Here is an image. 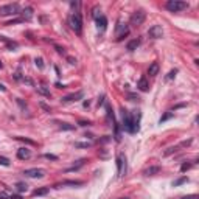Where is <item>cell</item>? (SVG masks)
<instances>
[{"instance_id":"28","label":"cell","mask_w":199,"mask_h":199,"mask_svg":"<svg viewBox=\"0 0 199 199\" xmlns=\"http://www.w3.org/2000/svg\"><path fill=\"white\" fill-rule=\"evenodd\" d=\"M0 165H3V167H10V160H8L6 157H2V156H0Z\"/></svg>"},{"instance_id":"43","label":"cell","mask_w":199,"mask_h":199,"mask_svg":"<svg viewBox=\"0 0 199 199\" xmlns=\"http://www.w3.org/2000/svg\"><path fill=\"white\" fill-rule=\"evenodd\" d=\"M10 199H22V196L20 194H13V196H10Z\"/></svg>"},{"instance_id":"21","label":"cell","mask_w":199,"mask_h":199,"mask_svg":"<svg viewBox=\"0 0 199 199\" xmlns=\"http://www.w3.org/2000/svg\"><path fill=\"white\" fill-rule=\"evenodd\" d=\"M59 128H61L62 131H73V129H75V124H70V123H61Z\"/></svg>"},{"instance_id":"42","label":"cell","mask_w":199,"mask_h":199,"mask_svg":"<svg viewBox=\"0 0 199 199\" xmlns=\"http://www.w3.org/2000/svg\"><path fill=\"white\" fill-rule=\"evenodd\" d=\"M56 51L59 53V55H64V48H61V47H58V45H56Z\"/></svg>"},{"instance_id":"23","label":"cell","mask_w":199,"mask_h":199,"mask_svg":"<svg viewBox=\"0 0 199 199\" xmlns=\"http://www.w3.org/2000/svg\"><path fill=\"white\" fill-rule=\"evenodd\" d=\"M16 190H17L19 193H23V191H26V184H23V182L16 184Z\"/></svg>"},{"instance_id":"14","label":"cell","mask_w":199,"mask_h":199,"mask_svg":"<svg viewBox=\"0 0 199 199\" xmlns=\"http://www.w3.org/2000/svg\"><path fill=\"white\" fill-rule=\"evenodd\" d=\"M159 64H157V62H152V64L149 66V69H148V75L149 76H156L157 73H159Z\"/></svg>"},{"instance_id":"31","label":"cell","mask_w":199,"mask_h":199,"mask_svg":"<svg viewBox=\"0 0 199 199\" xmlns=\"http://www.w3.org/2000/svg\"><path fill=\"white\" fill-rule=\"evenodd\" d=\"M128 98L131 100V101H139V100H140V96L135 95V93H128Z\"/></svg>"},{"instance_id":"33","label":"cell","mask_w":199,"mask_h":199,"mask_svg":"<svg viewBox=\"0 0 199 199\" xmlns=\"http://www.w3.org/2000/svg\"><path fill=\"white\" fill-rule=\"evenodd\" d=\"M128 34H129V30H128V31H124V33H121L120 36H117V41H123V38H126Z\"/></svg>"},{"instance_id":"35","label":"cell","mask_w":199,"mask_h":199,"mask_svg":"<svg viewBox=\"0 0 199 199\" xmlns=\"http://www.w3.org/2000/svg\"><path fill=\"white\" fill-rule=\"evenodd\" d=\"M19 22H23V19H14V20H10V22H6L5 25H14V23H19Z\"/></svg>"},{"instance_id":"16","label":"cell","mask_w":199,"mask_h":199,"mask_svg":"<svg viewBox=\"0 0 199 199\" xmlns=\"http://www.w3.org/2000/svg\"><path fill=\"white\" fill-rule=\"evenodd\" d=\"M157 173H160V167H149L148 170L143 171L145 176H154V174H157Z\"/></svg>"},{"instance_id":"19","label":"cell","mask_w":199,"mask_h":199,"mask_svg":"<svg viewBox=\"0 0 199 199\" xmlns=\"http://www.w3.org/2000/svg\"><path fill=\"white\" fill-rule=\"evenodd\" d=\"M48 193V188L45 187V188H36L34 191H33V196H44V194H47Z\"/></svg>"},{"instance_id":"24","label":"cell","mask_w":199,"mask_h":199,"mask_svg":"<svg viewBox=\"0 0 199 199\" xmlns=\"http://www.w3.org/2000/svg\"><path fill=\"white\" fill-rule=\"evenodd\" d=\"M5 42H6V45H8V48H10V50H14V48L19 47V44H17V42H13V41H10V39H6Z\"/></svg>"},{"instance_id":"29","label":"cell","mask_w":199,"mask_h":199,"mask_svg":"<svg viewBox=\"0 0 199 199\" xmlns=\"http://www.w3.org/2000/svg\"><path fill=\"white\" fill-rule=\"evenodd\" d=\"M190 168H191V164H182V165H180V171H182V173L188 171Z\"/></svg>"},{"instance_id":"20","label":"cell","mask_w":199,"mask_h":199,"mask_svg":"<svg viewBox=\"0 0 199 199\" xmlns=\"http://www.w3.org/2000/svg\"><path fill=\"white\" fill-rule=\"evenodd\" d=\"M84 162H86L84 159H81V160H78V164H76V165H73V167H72V168H67L66 171H67V173H69V171H76V170H79L81 167H83V165H84Z\"/></svg>"},{"instance_id":"3","label":"cell","mask_w":199,"mask_h":199,"mask_svg":"<svg viewBox=\"0 0 199 199\" xmlns=\"http://www.w3.org/2000/svg\"><path fill=\"white\" fill-rule=\"evenodd\" d=\"M165 6H167L168 11L177 13V11H182V10H185V8H188V3L187 2H180V0H168Z\"/></svg>"},{"instance_id":"34","label":"cell","mask_w":199,"mask_h":199,"mask_svg":"<svg viewBox=\"0 0 199 199\" xmlns=\"http://www.w3.org/2000/svg\"><path fill=\"white\" fill-rule=\"evenodd\" d=\"M176 73H177V70H176V69H174V70H171L170 73H168V76H167V78H168V79H173V78L176 76Z\"/></svg>"},{"instance_id":"30","label":"cell","mask_w":199,"mask_h":199,"mask_svg":"<svg viewBox=\"0 0 199 199\" xmlns=\"http://www.w3.org/2000/svg\"><path fill=\"white\" fill-rule=\"evenodd\" d=\"M177 148H179V146H171V148H168V149L165 151V156H170V154H173L174 151H177Z\"/></svg>"},{"instance_id":"37","label":"cell","mask_w":199,"mask_h":199,"mask_svg":"<svg viewBox=\"0 0 199 199\" xmlns=\"http://www.w3.org/2000/svg\"><path fill=\"white\" fill-rule=\"evenodd\" d=\"M45 159H48V160H58V156H55V154H45Z\"/></svg>"},{"instance_id":"32","label":"cell","mask_w":199,"mask_h":199,"mask_svg":"<svg viewBox=\"0 0 199 199\" xmlns=\"http://www.w3.org/2000/svg\"><path fill=\"white\" fill-rule=\"evenodd\" d=\"M75 146L76 148H89L90 143H75Z\"/></svg>"},{"instance_id":"38","label":"cell","mask_w":199,"mask_h":199,"mask_svg":"<svg viewBox=\"0 0 199 199\" xmlns=\"http://www.w3.org/2000/svg\"><path fill=\"white\" fill-rule=\"evenodd\" d=\"M180 199H199L197 194H191V196H185V197H180Z\"/></svg>"},{"instance_id":"45","label":"cell","mask_w":199,"mask_h":199,"mask_svg":"<svg viewBox=\"0 0 199 199\" xmlns=\"http://www.w3.org/2000/svg\"><path fill=\"white\" fill-rule=\"evenodd\" d=\"M0 90H2V92H6V87H5L2 83H0Z\"/></svg>"},{"instance_id":"12","label":"cell","mask_w":199,"mask_h":199,"mask_svg":"<svg viewBox=\"0 0 199 199\" xmlns=\"http://www.w3.org/2000/svg\"><path fill=\"white\" fill-rule=\"evenodd\" d=\"M20 14H22V19L23 20H31L33 19V8L31 6H26Z\"/></svg>"},{"instance_id":"6","label":"cell","mask_w":199,"mask_h":199,"mask_svg":"<svg viewBox=\"0 0 199 199\" xmlns=\"http://www.w3.org/2000/svg\"><path fill=\"white\" fill-rule=\"evenodd\" d=\"M121 117H123V128L126 131H132V118H131V115L129 112L124 109V107H121Z\"/></svg>"},{"instance_id":"8","label":"cell","mask_w":199,"mask_h":199,"mask_svg":"<svg viewBox=\"0 0 199 199\" xmlns=\"http://www.w3.org/2000/svg\"><path fill=\"white\" fill-rule=\"evenodd\" d=\"M23 174L26 176V177H44L45 176V170H42V168H30V170H25L23 171Z\"/></svg>"},{"instance_id":"7","label":"cell","mask_w":199,"mask_h":199,"mask_svg":"<svg viewBox=\"0 0 199 199\" xmlns=\"http://www.w3.org/2000/svg\"><path fill=\"white\" fill-rule=\"evenodd\" d=\"M117 171H118V176L120 177L126 173V157L123 154L117 156Z\"/></svg>"},{"instance_id":"27","label":"cell","mask_w":199,"mask_h":199,"mask_svg":"<svg viewBox=\"0 0 199 199\" xmlns=\"http://www.w3.org/2000/svg\"><path fill=\"white\" fill-rule=\"evenodd\" d=\"M34 62H36V67H39L41 70L44 69V59H42V58H36Z\"/></svg>"},{"instance_id":"26","label":"cell","mask_w":199,"mask_h":199,"mask_svg":"<svg viewBox=\"0 0 199 199\" xmlns=\"http://www.w3.org/2000/svg\"><path fill=\"white\" fill-rule=\"evenodd\" d=\"M187 180H188V179H187L185 176H182V177H179L177 180H174V182H173V187H177V185H180V184H185V182H187Z\"/></svg>"},{"instance_id":"10","label":"cell","mask_w":199,"mask_h":199,"mask_svg":"<svg viewBox=\"0 0 199 199\" xmlns=\"http://www.w3.org/2000/svg\"><path fill=\"white\" fill-rule=\"evenodd\" d=\"M140 112L139 111H134V114H132V117H131V118H132V134L134 132H137L139 131V123H140Z\"/></svg>"},{"instance_id":"13","label":"cell","mask_w":199,"mask_h":199,"mask_svg":"<svg viewBox=\"0 0 199 199\" xmlns=\"http://www.w3.org/2000/svg\"><path fill=\"white\" fill-rule=\"evenodd\" d=\"M30 156H31L30 149H26V148H19V149H17V157H19V159L25 160V159H28Z\"/></svg>"},{"instance_id":"9","label":"cell","mask_w":199,"mask_h":199,"mask_svg":"<svg viewBox=\"0 0 199 199\" xmlns=\"http://www.w3.org/2000/svg\"><path fill=\"white\" fill-rule=\"evenodd\" d=\"M83 96H84V92H83V90H79V92H75V93H70V95L64 96V98H62V101H64V103H72V101H78V100H81Z\"/></svg>"},{"instance_id":"1","label":"cell","mask_w":199,"mask_h":199,"mask_svg":"<svg viewBox=\"0 0 199 199\" xmlns=\"http://www.w3.org/2000/svg\"><path fill=\"white\" fill-rule=\"evenodd\" d=\"M69 23L72 26V30H73L75 33L81 34V31H83V17H81V14L78 11H75L73 14L70 16V19H69Z\"/></svg>"},{"instance_id":"40","label":"cell","mask_w":199,"mask_h":199,"mask_svg":"<svg viewBox=\"0 0 199 199\" xmlns=\"http://www.w3.org/2000/svg\"><path fill=\"white\" fill-rule=\"evenodd\" d=\"M67 61L70 62L72 66H75V64H76V59H73V58H67Z\"/></svg>"},{"instance_id":"25","label":"cell","mask_w":199,"mask_h":199,"mask_svg":"<svg viewBox=\"0 0 199 199\" xmlns=\"http://www.w3.org/2000/svg\"><path fill=\"white\" fill-rule=\"evenodd\" d=\"M38 93L45 95V96H50V90H48V89H45V87L42 86V87H38Z\"/></svg>"},{"instance_id":"36","label":"cell","mask_w":199,"mask_h":199,"mask_svg":"<svg viewBox=\"0 0 199 199\" xmlns=\"http://www.w3.org/2000/svg\"><path fill=\"white\" fill-rule=\"evenodd\" d=\"M17 140H22V142H26V143H30V145H36V142H33V140H28V139H25V137H17Z\"/></svg>"},{"instance_id":"44","label":"cell","mask_w":199,"mask_h":199,"mask_svg":"<svg viewBox=\"0 0 199 199\" xmlns=\"http://www.w3.org/2000/svg\"><path fill=\"white\" fill-rule=\"evenodd\" d=\"M70 6H72V8H78V6H79V3H78V2H72V3H70Z\"/></svg>"},{"instance_id":"15","label":"cell","mask_w":199,"mask_h":199,"mask_svg":"<svg viewBox=\"0 0 199 199\" xmlns=\"http://www.w3.org/2000/svg\"><path fill=\"white\" fill-rule=\"evenodd\" d=\"M140 45V39H132L128 42V45H126V48H128L129 51H134V50H137V47Z\"/></svg>"},{"instance_id":"18","label":"cell","mask_w":199,"mask_h":199,"mask_svg":"<svg viewBox=\"0 0 199 199\" xmlns=\"http://www.w3.org/2000/svg\"><path fill=\"white\" fill-rule=\"evenodd\" d=\"M84 182L83 180H66V182H62V184H59V185H56V187H62V185H73V187H79V185H83Z\"/></svg>"},{"instance_id":"47","label":"cell","mask_w":199,"mask_h":199,"mask_svg":"<svg viewBox=\"0 0 199 199\" xmlns=\"http://www.w3.org/2000/svg\"><path fill=\"white\" fill-rule=\"evenodd\" d=\"M0 69H2V62H0Z\"/></svg>"},{"instance_id":"4","label":"cell","mask_w":199,"mask_h":199,"mask_svg":"<svg viewBox=\"0 0 199 199\" xmlns=\"http://www.w3.org/2000/svg\"><path fill=\"white\" fill-rule=\"evenodd\" d=\"M145 19H146V13H145L143 10H137L132 16H131V25H134V26H140L143 22H145Z\"/></svg>"},{"instance_id":"2","label":"cell","mask_w":199,"mask_h":199,"mask_svg":"<svg viewBox=\"0 0 199 199\" xmlns=\"http://www.w3.org/2000/svg\"><path fill=\"white\" fill-rule=\"evenodd\" d=\"M20 14V6L17 3H10V5H3L0 6V16H17Z\"/></svg>"},{"instance_id":"46","label":"cell","mask_w":199,"mask_h":199,"mask_svg":"<svg viewBox=\"0 0 199 199\" xmlns=\"http://www.w3.org/2000/svg\"><path fill=\"white\" fill-rule=\"evenodd\" d=\"M120 199H129V197H120Z\"/></svg>"},{"instance_id":"39","label":"cell","mask_w":199,"mask_h":199,"mask_svg":"<svg viewBox=\"0 0 199 199\" xmlns=\"http://www.w3.org/2000/svg\"><path fill=\"white\" fill-rule=\"evenodd\" d=\"M0 199H10V196H8L5 191H0Z\"/></svg>"},{"instance_id":"5","label":"cell","mask_w":199,"mask_h":199,"mask_svg":"<svg viewBox=\"0 0 199 199\" xmlns=\"http://www.w3.org/2000/svg\"><path fill=\"white\" fill-rule=\"evenodd\" d=\"M148 36L151 39H162L164 38V28L160 25H152L148 30Z\"/></svg>"},{"instance_id":"11","label":"cell","mask_w":199,"mask_h":199,"mask_svg":"<svg viewBox=\"0 0 199 199\" xmlns=\"http://www.w3.org/2000/svg\"><path fill=\"white\" fill-rule=\"evenodd\" d=\"M137 87L142 90V92H146V90L149 89V83H148L146 76H142V78L139 79V84H137Z\"/></svg>"},{"instance_id":"22","label":"cell","mask_w":199,"mask_h":199,"mask_svg":"<svg viewBox=\"0 0 199 199\" xmlns=\"http://www.w3.org/2000/svg\"><path fill=\"white\" fill-rule=\"evenodd\" d=\"M173 117H174V114L173 112H167L164 117H160V120H159V123L162 124V123H164V121H167V120H170V118H173Z\"/></svg>"},{"instance_id":"41","label":"cell","mask_w":199,"mask_h":199,"mask_svg":"<svg viewBox=\"0 0 199 199\" xmlns=\"http://www.w3.org/2000/svg\"><path fill=\"white\" fill-rule=\"evenodd\" d=\"M78 124L79 126H89V124H92V123H90V121H79Z\"/></svg>"},{"instance_id":"17","label":"cell","mask_w":199,"mask_h":199,"mask_svg":"<svg viewBox=\"0 0 199 199\" xmlns=\"http://www.w3.org/2000/svg\"><path fill=\"white\" fill-rule=\"evenodd\" d=\"M96 25H98V28L100 30H106V25H107V19L104 16H100L98 19H96Z\"/></svg>"}]
</instances>
